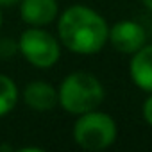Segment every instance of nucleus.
<instances>
[{
	"label": "nucleus",
	"mask_w": 152,
	"mask_h": 152,
	"mask_svg": "<svg viewBox=\"0 0 152 152\" xmlns=\"http://www.w3.org/2000/svg\"><path fill=\"white\" fill-rule=\"evenodd\" d=\"M18 2H22V0H0V7L2 6H15Z\"/></svg>",
	"instance_id": "obj_12"
},
{
	"label": "nucleus",
	"mask_w": 152,
	"mask_h": 152,
	"mask_svg": "<svg viewBox=\"0 0 152 152\" xmlns=\"http://www.w3.org/2000/svg\"><path fill=\"white\" fill-rule=\"evenodd\" d=\"M129 73L132 83L143 91H152V45H143L132 54Z\"/></svg>",
	"instance_id": "obj_8"
},
{
	"label": "nucleus",
	"mask_w": 152,
	"mask_h": 152,
	"mask_svg": "<svg viewBox=\"0 0 152 152\" xmlns=\"http://www.w3.org/2000/svg\"><path fill=\"white\" fill-rule=\"evenodd\" d=\"M141 2H143V6H145L148 11H152V0H141Z\"/></svg>",
	"instance_id": "obj_13"
},
{
	"label": "nucleus",
	"mask_w": 152,
	"mask_h": 152,
	"mask_svg": "<svg viewBox=\"0 0 152 152\" xmlns=\"http://www.w3.org/2000/svg\"><path fill=\"white\" fill-rule=\"evenodd\" d=\"M0 27H2V11H0Z\"/></svg>",
	"instance_id": "obj_14"
},
{
	"label": "nucleus",
	"mask_w": 152,
	"mask_h": 152,
	"mask_svg": "<svg viewBox=\"0 0 152 152\" xmlns=\"http://www.w3.org/2000/svg\"><path fill=\"white\" fill-rule=\"evenodd\" d=\"M16 50H18V43H15L13 39H2L0 41V57L7 59V57L15 56Z\"/></svg>",
	"instance_id": "obj_10"
},
{
	"label": "nucleus",
	"mask_w": 152,
	"mask_h": 152,
	"mask_svg": "<svg viewBox=\"0 0 152 152\" xmlns=\"http://www.w3.org/2000/svg\"><path fill=\"white\" fill-rule=\"evenodd\" d=\"M61 43L81 56H91L102 50L107 43L109 27L106 20L88 6H70L66 7L57 23Z\"/></svg>",
	"instance_id": "obj_1"
},
{
	"label": "nucleus",
	"mask_w": 152,
	"mask_h": 152,
	"mask_svg": "<svg viewBox=\"0 0 152 152\" xmlns=\"http://www.w3.org/2000/svg\"><path fill=\"white\" fill-rule=\"evenodd\" d=\"M57 0H22L20 16L29 27H45L57 18Z\"/></svg>",
	"instance_id": "obj_6"
},
{
	"label": "nucleus",
	"mask_w": 152,
	"mask_h": 152,
	"mask_svg": "<svg viewBox=\"0 0 152 152\" xmlns=\"http://www.w3.org/2000/svg\"><path fill=\"white\" fill-rule=\"evenodd\" d=\"M145 29L132 20H120L107 32V41L122 54H134L145 45Z\"/></svg>",
	"instance_id": "obj_5"
},
{
	"label": "nucleus",
	"mask_w": 152,
	"mask_h": 152,
	"mask_svg": "<svg viewBox=\"0 0 152 152\" xmlns=\"http://www.w3.org/2000/svg\"><path fill=\"white\" fill-rule=\"evenodd\" d=\"M73 140L81 148L88 152H99L111 147L116 140L115 120L97 109L79 115V120L73 125Z\"/></svg>",
	"instance_id": "obj_3"
},
{
	"label": "nucleus",
	"mask_w": 152,
	"mask_h": 152,
	"mask_svg": "<svg viewBox=\"0 0 152 152\" xmlns=\"http://www.w3.org/2000/svg\"><path fill=\"white\" fill-rule=\"evenodd\" d=\"M61 107L70 115H84L104 102V86L90 72H73L57 90Z\"/></svg>",
	"instance_id": "obj_2"
},
{
	"label": "nucleus",
	"mask_w": 152,
	"mask_h": 152,
	"mask_svg": "<svg viewBox=\"0 0 152 152\" xmlns=\"http://www.w3.org/2000/svg\"><path fill=\"white\" fill-rule=\"evenodd\" d=\"M23 102L38 113L52 111L59 104L57 90L45 81H32L23 90Z\"/></svg>",
	"instance_id": "obj_7"
},
{
	"label": "nucleus",
	"mask_w": 152,
	"mask_h": 152,
	"mask_svg": "<svg viewBox=\"0 0 152 152\" xmlns=\"http://www.w3.org/2000/svg\"><path fill=\"white\" fill-rule=\"evenodd\" d=\"M18 50L36 68H50L61 56L57 39L41 27H29L23 31L18 39Z\"/></svg>",
	"instance_id": "obj_4"
},
{
	"label": "nucleus",
	"mask_w": 152,
	"mask_h": 152,
	"mask_svg": "<svg viewBox=\"0 0 152 152\" xmlns=\"http://www.w3.org/2000/svg\"><path fill=\"white\" fill-rule=\"evenodd\" d=\"M143 118H145V122L152 127V91H150V95L147 97V100L143 102Z\"/></svg>",
	"instance_id": "obj_11"
},
{
	"label": "nucleus",
	"mask_w": 152,
	"mask_h": 152,
	"mask_svg": "<svg viewBox=\"0 0 152 152\" xmlns=\"http://www.w3.org/2000/svg\"><path fill=\"white\" fill-rule=\"evenodd\" d=\"M16 102H18V88L15 81L7 75L0 73V116L11 113Z\"/></svg>",
	"instance_id": "obj_9"
}]
</instances>
